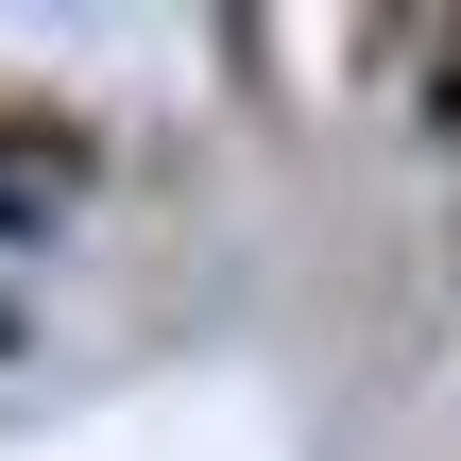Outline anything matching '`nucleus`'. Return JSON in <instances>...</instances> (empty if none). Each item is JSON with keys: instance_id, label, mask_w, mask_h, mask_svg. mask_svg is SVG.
I'll use <instances>...</instances> for the list:
<instances>
[{"instance_id": "1", "label": "nucleus", "mask_w": 461, "mask_h": 461, "mask_svg": "<svg viewBox=\"0 0 461 461\" xmlns=\"http://www.w3.org/2000/svg\"><path fill=\"white\" fill-rule=\"evenodd\" d=\"M393 68H411V103H428V137L461 154V17H411V34H393Z\"/></svg>"}]
</instances>
